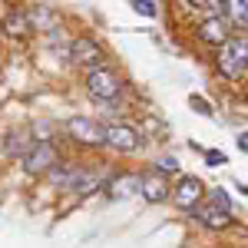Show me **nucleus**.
Returning a JSON list of instances; mask_svg holds the SVG:
<instances>
[{
    "label": "nucleus",
    "mask_w": 248,
    "mask_h": 248,
    "mask_svg": "<svg viewBox=\"0 0 248 248\" xmlns=\"http://www.w3.org/2000/svg\"><path fill=\"white\" fill-rule=\"evenodd\" d=\"M215 66L225 79H242L248 73V37H232L225 46H218Z\"/></svg>",
    "instance_id": "obj_1"
},
{
    "label": "nucleus",
    "mask_w": 248,
    "mask_h": 248,
    "mask_svg": "<svg viewBox=\"0 0 248 248\" xmlns=\"http://www.w3.org/2000/svg\"><path fill=\"white\" fill-rule=\"evenodd\" d=\"M242 192H245V195H248V186H242Z\"/></svg>",
    "instance_id": "obj_22"
},
{
    "label": "nucleus",
    "mask_w": 248,
    "mask_h": 248,
    "mask_svg": "<svg viewBox=\"0 0 248 248\" xmlns=\"http://www.w3.org/2000/svg\"><path fill=\"white\" fill-rule=\"evenodd\" d=\"M86 93L93 99H99V103H109V99H116L123 93V79L116 77L109 66H99L93 73H86Z\"/></svg>",
    "instance_id": "obj_6"
},
{
    "label": "nucleus",
    "mask_w": 248,
    "mask_h": 248,
    "mask_svg": "<svg viewBox=\"0 0 248 248\" xmlns=\"http://www.w3.org/2000/svg\"><path fill=\"white\" fill-rule=\"evenodd\" d=\"M209 202H212V205H218V209H225V212H232V199L225 195V189H215L209 195Z\"/></svg>",
    "instance_id": "obj_17"
},
{
    "label": "nucleus",
    "mask_w": 248,
    "mask_h": 248,
    "mask_svg": "<svg viewBox=\"0 0 248 248\" xmlns=\"http://www.w3.org/2000/svg\"><path fill=\"white\" fill-rule=\"evenodd\" d=\"M109 179H113V175L103 169V166H77V162H73V169L66 175L63 189L73 192V195H90V192H99Z\"/></svg>",
    "instance_id": "obj_2"
},
{
    "label": "nucleus",
    "mask_w": 248,
    "mask_h": 248,
    "mask_svg": "<svg viewBox=\"0 0 248 248\" xmlns=\"http://www.w3.org/2000/svg\"><path fill=\"white\" fill-rule=\"evenodd\" d=\"M37 142H40V139H37V129H30V126L10 129V133L3 136V155H10V159H23V155L30 153Z\"/></svg>",
    "instance_id": "obj_9"
},
{
    "label": "nucleus",
    "mask_w": 248,
    "mask_h": 248,
    "mask_svg": "<svg viewBox=\"0 0 248 248\" xmlns=\"http://www.w3.org/2000/svg\"><path fill=\"white\" fill-rule=\"evenodd\" d=\"M139 186H142V175L139 172H119L106 182V189L113 199H129V195H139Z\"/></svg>",
    "instance_id": "obj_14"
},
{
    "label": "nucleus",
    "mask_w": 248,
    "mask_h": 248,
    "mask_svg": "<svg viewBox=\"0 0 248 248\" xmlns=\"http://www.w3.org/2000/svg\"><path fill=\"white\" fill-rule=\"evenodd\" d=\"M106 146L113 153H136V149H142V136L129 123H113V126H106Z\"/></svg>",
    "instance_id": "obj_8"
},
{
    "label": "nucleus",
    "mask_w": 248,
    "mask_h": 248,
    "mask_svg": "<svg viewBox=\"0 0 248 248\" xmlns=\"http://www.w3.org/2000/svg\"><path fill=\"white\" fill-rule=\"evenodd\" d=\"M20 166L27 175H50V172L60 166V149L57 142H50V139H40L37 146L30 149V153L20 159Z\"/></svg>",
    "instance_id": "obj_4"
},
{
    "label": "nucleus",
    "mask_w": 248,
    "mask_h": 248,
    "mask_svg": "<svg viewBox=\"0 0 248 248\" xmlns=\"http://www.w3.org/2000/svg\"><path fill=\"white\" fill-rule=\"evenodd\" d=\"M27 20H30V30L33 33H53V30H60V14L57 7H50V3H37V7H27Z\"/></svg>",
    "instance_id": "obj_11"
},
{
    "label": "nucleus",
    "mask_w": 248,
    "mask_h": 248,
    "mask_svg": "<svg viewBox=\"0 0 248 248\" xmlns=\"http://www.w3.org/2000/svg\"><path fill=\"white\" fill-rule=\"evenodd\" d=\"M3 33L14 40H23L30 37L33 30H30V20H27V10H10L7 14V20H3Z\"/></svg>",
    "instance_id": "obj_15"
},
{
    "label": "nucleus",
    "mask_w": 248,
    "mask_h": 248,
    "mask_svg": "<svg viewBox=\"0 0 248 248\" xmlns=\"http://www.w3.org/2000/svg\"><path fill=\"white\" fill-rule=\"evenodd\" d=\"M222 10H225V20L232 27H238V30L248 33V0H225Z\"/></svg>",
    "instance_id": "obj_16"
},
{
    "label": "nucleus",
    "mask_w": 248,
    "mask_h": 248,
    "mask_svg": "<svg viewBox=\"0 0 248 248\" xmlns=\"http://www.w3.org/2000/svg\"><path fill=\"white\" fill-rule=\"evenodd\" d=\"M133 7L139 14H146V17H155V14H159V3H155V0H136Z\"/></svg>",
    "instance_id": "obj_19"
},
{
    "label": "nucleus",
    "mask_w": 248,
    "mask_h": 248,
    "mask_svg": "<svg viewBox=\"0 0 248 248\" xmlns=\"http://www.w3.org/2000/svg\"><path fill=\"white\" fill-rule=\"evenodd\" d=\"M195 218H199L202 229H212V232H222V229L232 225V212L218 209V205H212V202H202V205L195 209Z\"/></svg>",
    "instance_id": "obj_13"
},
{
    "label": "nucleus",
    "mask_w": 248,
    "mask_h": 248,
    "mask_svg": "<svg viewBox=\"0 0 248 248\" xmlns=\"http://www.w3.org/2000/svg\"><path fill=\"white\" fill-rule=\"evenodd\" d=\"M66 136H70L77 146H83V149H99V146H106V126H99L90 116H70V119H66Z\"/></svg>",
    "instance_id": "obj_3"
},
{
    "label": "nucleus",
    "mask_w": 248,
    "mask_h": 248,
    "mask_svg": "<svg viewBox=\"0 0 248 248\" xmlns=\"http://www.w3.org/2000/svg\"><path fill=\"white\" fill-rule=\"evenodd\" d=\"M205 159H209V166H225V155L222 153H205Z\"/></svg>",
    "instance_id": "obj_20"
},
{
    "label": "nucleus",
    "mask_w": 248,
    "mask_h": 248,
    "mask_svg": "<svg viewBox=\"0 0 248 248\" xmlns=\"http://www.w3.org/2000/svg\"><path fill=\"white\" fill-rule=\"evenodd\" d=\"M103 60H106V53H103L99 40H93V37H73V40H70V63L83 66L86 73L99 70Z\"/></svg>",
    "instance_id": "obj_5"
},
{
    "label": "nucleus",
    "mask_w": 248,
    "mask_h": 248,
    "mask_svg": "<svg viewBox=\"0 0 248 248\" xmlns=\"http://www.w3.org/2000/svg\"><path fill=\"white\" fill-rule=\"evenodd\" d=\"M238 149H242V153H248V133L238 136Z\"/></svg>",
    "instance_id": "obj_21"
},
{
    "label": "nucleus",
    "mask_w": 248,
    "mask_h": 248,
    "mask_svg": "<svg viewBox=\"0 0 248 248\" xmlns=\"http://www.w3.org/2000/svg\"><path fill=\"white\" fill-rule=\"evenodd\" d=\"M155 172H162V175H166V179H169V175H175V172H179V162H175V159H159V162H155Z\"/></svg>",
    "instance_id": "obj_18"
},
{
    "label": "nucleus",
    "mask_w": 248,
    "mask_h": 248,
    "mask_svg": "<svg viewBox=\"0 0 248 248\" xmlns=\"http://www.w3.org/2000/svg\"><path fill=\"white\" fill-rule=\"evenodd\" d=\"M139 195L146 199V202H166L172 199V189H169V179L162 175V172H142V186H139Z\"/></svg>",
    "instance_id": "obj_12"
},
{
    "label": "nucleus",
    "mask_w": 248,
    "mask_h": 248,
    "mask_svg": "<svg viewBox=\"0 0 248 248\" xmlns=\"http://www.w3.org/2000/svg\"><path fill=\"white\" fill-rule=\"evenodd\" d=\"M202 199H205V186H202V179H195V175L179 179V186L172 189V205L182 209V212H195L202 205Z\"/></svg>",
    "instance_id": "obj_7"
},
{
    "label": "nucleus",
    "mask_w": 248,
    "mask_h": 248,
    "mask_svg": "<svg viewBox=\"0 0 248 248\" xmlns=\"http://www.w3.org/2000/svg\"><path fill=\"white\" fill-rule=\"evenodd\" d=\"M229 30H232V23L218 14V17H205L202 20V23L195 27V37L202 40V43H212V46H225V43L232 40Z\"/></svg>",
    "instance_id": "obj_10"
}]
</instances>
